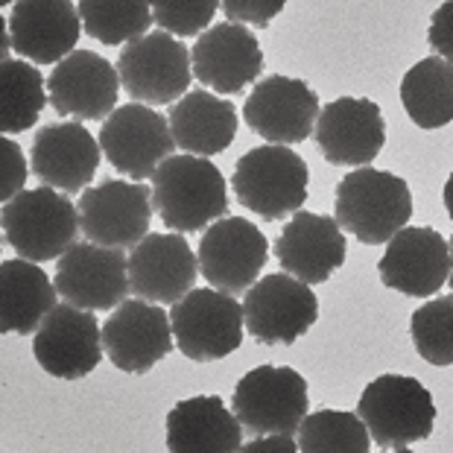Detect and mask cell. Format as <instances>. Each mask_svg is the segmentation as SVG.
Here are the masks:
<instances>
[{
    "instance_id": "1",
    "label": "cell",
    "mask_w": 453,
    "mask_h": 453,
    "mask_svg": "<svg viewBox=\"0 0 453 453\" xmlns=\"http://www.w3.org/2000/svg\"><path fill=\"white\" fill-rule=\"evenodd\" d=\"M152 205L170 231H202L228 211V188L205 156H170L152 173Z\"/></svg>"
},
{
    "instance_id": "2",
    "label": "cell",
    "mask_w": 453,
    "mask_h": 453,
    "mask_svg": "<svg viewBox=\"0 0 453 453\" xmlns=\"http://www.w3.org/2000/svg\"><path fill=\"white\" fill-rule=\"evenodd\" d=\"M334 217L365 246L392 240L412 217V194L401 176L378 167H357L336 185Z\"/></svg>"
},
{
    "instance_id": "3",
    "label": "cell",
    "mask_w": 453,
    "mask_h": 453,
    "mask_svg": "<svg viewBox=\"0 0 453 453\" xmlns=\"http://www.w3.org/2000/svg\"><path fill=\"white\" fill-rule=\"evenodd\" d=\"M4 237L18 257L47 264L62 257L80 237V208L56 188L21 190L4 202Z\"/></svg>"
},
{
    "instance_id": "4",
    "label": "cell",
    "mask_w": 453,
    "mask_h": 453,
    "mask_svg": "<svg viewBox=\"0 0 453 453\" xmlns=\"http://www.w3.org/2000/svg\"><path fill=\"white\" fill-rule=\"evenodd\" d=\"M307 181L311 173L298 152L287 143H266V147L249 150L237 161L231 188L246 211L266 223H278L302 211L307 202Z\"/></svg>"
},
{
    "instance_id": "5",
    "label": "cell",
    "mask_w": 453,
    "mask_h": 453,
    "mask_svg": "<svg viewBox=\"0 0 453 453\" xmlns=\"http://www.w3.org/2000/svg\"><path fill=\"white\" fill-rule=\"evenodd\" d=\"M357 416L383 450H403L427 439L436 424L430 389L410 374H383L363 389Z\"/></svg>"
},
{
    "instance_id": "6",
    "label": "cell",
    "mask_w": 453,
    "mask_h": 453,
    "mask_svg": "<svg viewBox=\"0 0 453 453\" xmlns=\"http://www.w3.org/2000/svg\"><path fill=\"white\" fill-rule=\"evenodd\" d=\"M120 85L134 103L173 105L194 80V56L167 30L134 38L118 56Z\"/></svg>"
},
{
    "instance_id": "7",
    "label": "cell",
    "mask_w": 453,
    "mask_h": 453,
    "mask_svg": "<svg viewBox=\"0 0 453 453\" xmlns=\"http://www.w3.org/2000/svg\"><path fill=\"white\" fill-rule=\"evenodd\" d=\"M231 410L252 436H296L307 418V380L290 365H257L240 378Z\"/></svg>"
},
{
    "instance_id": "8",
    "label": "cell",
    "mask_w": 453,
    "mask_h": 453,
    "mask_svg": "<svg viewBox=\"0 0 453 453\" xmlns=\"http://www.w3.org/2000/svg\"><path fill=\"white\" fill-rule=\"evenodd\" d=\"M173 336L188 360H223L243 342V304L231 293L205 287L181 296L170 311Z\"/></svg>"
},
{
    "instance_id": "9",
    "label": "cell",
    "mask_w": 453,
    "mask_h": 453,
    "mask_svg": "<svg viewBox=\"0 0 453 453\" xmlns=\"http://www.w3.org/2000/svg\"><path fill=\"white\" fill-rule=\"evenodd\" d=\"M246 331L260 345H293L319 319V298L290 273L255 281L243 298Z\"/></svg>"
},
{
    "instance_id": "10",
    "label": "cell",
    "mask_w": 453,
    "mask_h": 453,
    "mask_svg": "<svg viewBox=\"0 0 453 453\" xmlns=\"http://www.w3.org/2000/svg\"><path fill=\"white\" fill-rule=\"evenodd\" d=\"M100 147L114 170L132 181H143L152 179L158 164L173 156L176 138H173L170 120L152 105L129 103L103 120Z\"/></svg>"
},
{
    "instance_id": "11",
    "label": "cell",
    "mask_w": 453,
    "mask_h": 453,
    "mask_svg": "<svg viewBox=\"0 0 453 453\" xmlns=\"http://www.w3.org/2000/svg\"><path fill=\"white\" fill-rule=\"evenodd\" d=\"M56 290L85 311H114L132 293L129 257L123 249L73 243L56 264Z\"/></svg>"
},
{
    "instance_id": "12",
    "label": "cell",
    "mask_w": 453,
    "mask_h": 453,
    "mask_svg": "<svg viewBox=\"0 0 453 453\" xmlns=\"http://www.w3.org/2000/svg\"><path fill=\"white\" fill-rule=\"evenodd\" d=\"M152 211V190L138 181L105 179L97 188H85L80 196L82 234L111 249L138 246L150 234Z\"/></svg>"
},
{
    "instance_id": "13",
    "label": "cell",
    "mask_w": 453,
    "mask_h": 453,
    "mask_svg": "<svg viewBox=\"0 0 453 453\" xmlns=\"http://www.w3.org/2000/svg\"><path fill=\"white\" fill-rule=\"evenodd\" d=\"M103 327L94 311L71 302L56 304L38 325L33 354L38 365L59 380H80L103 360Z\"/></svg>"
},
{
    "instance_id": "14",
    "label": "cell",
    "mask_w": 453,
    "mask_h": 453,
    "mask_svg": "<svg viewBox=\"0 0 453 453\" xmlns=\"http://www.w3.org/2000/svg\"><path fill=\"white\" fill-rule=\"evenodd\" d=\"M266 257V234L243 217H219L199 240L202 278L231 296L246 293L257 281Z\"/></svg>"
},
{
    "instance_id": "15",
    "label": "cell",
    "mask_w": 453,
    "mask_h": 453,
    "mask_svg": "<svg viewBox=\"0 0 453 453\" xmlns=\"http://www.w3.org/2000/svg\"><path fill=\"white\" fill-rule=\"evenodd\" d=\"M103 349L120 372L147 374L173 351L170 313L147 298L118 304L103 325Z\"/></svg>"
},
{
    "instance_id": "16",
    "label": "cell",
    "mask_w": 453,
    "mask_h": 453,
    "mask_svg": "<svg viewBox=\"0 0 453 453\" xmlns=\"http://www.w3.org/2000/svg\"><path fill=\"white\" fill-rule=\"evenodd\" d=\"M243 120L269 143H302L319 120V94L304 80L266 76L255 85L243 105Z\"/></svg>"
},
{
    "instance_id": "17",
    "label": "cell",
    "mask_w": 453,
    "mask_h": 453,
    "mask_svg": "<svg viewBox=\"0 0 453 453\" xmlns=\"http://www.w3.org/2000/svg\"><path fill=\"white\" fill-rule=\"evenodd\" d=\"M378 273L389 290L412 298H430L450 278V243L436 228L403 226L389 240Z\"/></svg>"
},
{
    "instance_id": "18",
    "label": "cell",
    "mask_w": 453,
    "mask_h": 453,
    "mask_svg": "<svg viewBox=\"0 0 453 453\" xmlns=\"http://www.w3.org/2000/svg\"><path fill=\"white\" fill-rule=\"evenodd\" d=\"M47 94H50V105L59 118L103 120L118 105V65H111L94 50H73L56 65V71L47 80Z\"/></svg>"
},
{
    "instance_id": "19",
    "label": "cell",
    "mask_w": 453,
    "mask_h": 453,
    "mask_svg": "<svg viewBox=\"0 0 453 453\" xmlns=\"http://www.w3.org/2000/svg\"><path fill=\"white\" fill-rule=\"evenodd\" d=\"M387 143V123L378 103L363 97H340L327 103L316 120V147L327 164L365 167Z\"/></svg>"
},
{
    "instance_id": "20",
    "label": "cell",
    "mask_w": 453,
    "mask_h": 453,
    "mask_svg": "<svg viewBox=\"0 0 453 453\" xmlns=\"http://www.w3.org/2000/svg\"><path fill=\"white\" fill-rule=\"evenodd\" d=\"M199 255L181 231L173 234H150L132 246L129 255V281L132 293L156 304H176L196 284Z\"/></svg>"
},
{
    "instance_id": "21",
    "label": "cell",
    "mask_w": 453,
    "mask_h": 453,
    "mask_svg": "<svg viewBox=\"0 0 453 453\" xmlns=\"http://www.w3.org/2000/svg\"><path fill=\"white\" fill-rule=\"evenodd\" d=\"M82 15L73 0H18L9 12L12 50L33 65H59L80 42Z\"/></svg>"
},
{
    "instance_id": "22",
    "label": "cell",
    "mask_w": 453,
    "mask_h": 453,
    "mask_svg": "<svg viewBox=\"0 0 453 453\" xmlns=\"http://www.w3.org/2000/svg\"><path fill=\"white\" fill-rule=\"evenodd\" d=\"M100 141L80 127V120H62L38 129L33 141V173L47 188L73 196L94 181L100 167Z\"/></svg>"
},
{
    "instance_id": "23",
    "label": "cell",
    "mask_w": 453,
    "mask_h": 453,
    "mask_svg": "<svg viewBox=\"0 0 453 453\" xmlns=\"http://www.w3.org/2000/svg\"><path fill=\"white\" fill-rule=\"evenodd\" d=\"M194 76L217 94H240L264 71V50L246 24H214L196 38Z\"/></svg>"
},
{
    "instance_id": "24",
    "label": "cell",
    "mask_w": 453,
    "mask_h": 453,
    "mask_svg": "<svg viewBox=\"0 0 453 453\" xmlns=\"http://www.w3.org/2000/svg\"><path fill=\"white\" fill-rule=\"evenodd\" d=\"M345 234L336 217L296 211L275 240V257L284 273L304 284H322L345 264Z\"/></svg>"
},
{
    "instance_id": "25",
    "label": "cell",
    "mask_w": 453,
    "mask_h": 453,
    "mask_svg": "<svg viewBox=\"0 0 453 453\" xmlns=\"http://www.w3.org/2000/svg\"><path fill=\"white\" fill-rule=\"evenodd\" d=\"M243 448V424L217 395L179 401L167 416V450L231 453Z\"/></svg>"
},
{
    "instance_id": "26",
    "label": "cell",
    "mask_w": 453,
    "mask_h": 453,
    "mask_svg": "<svg viewBox=\"0 0 453 453\" xmlns=\"http://www.w3.org/2000/svg\"><path fill=\"white\" fill-rule=\"evenodd\" d=\"M176 147L190 156H219L237 134L234 103L208 91H188L167 114Z\"/></svg>"
},
{
    "instance_id": "27",
    "label": "cell",
    "mask_w": 453,
    "mask_h": 453,
    "mask_svg": "<svg viewBox=\"0 0 453 453\" xmlns=\"http://www.w3.org/2000/svg\"><path fill=\"white\" fill-rule=\"evenodd\" d=\"M56 284L35 260L12 257L0 264V331L33 334L56 307Z\"/></svg>"
},
{
    "instance_id": "28",
    "label": "cell",
    "mask_w": 453,
    "mask_h": 453,
    "mask_svg": "<svg viewBox=\"0 0 453 453\" xmlns=\"http://www.w3.org/2000/svg\"><path fill=\"white\" fill-rule=\"evenodd\" d=\"M401 103L416 127H448L453 120V62L430 56L412 65L401 80Z\"/></svg>"
},
{
    "instance_id": "29",
    "label": "cell",
    "mask_w": 453,
    "mask_h": 453,
    "mask_svg": "<svg viewBox=\"0 0 453 453\" xmlns=\"http://www.w3.org/2000/svg\"><path fill=\"white\" fill-rule=\"evenodd\" d=\"M47 103H50V94L44 91L42 71L18 59L0 62V132H27Z\"/></svg>"
},
{
    "instance_id": "30",
    "label": "cell",
    "mask_w": 453,
    "mask_h": 453,
    "mask_svg": "<svg viewBox=\"0 0 453 453\" xmlns=\"http://www.w3.org/2000/svg\"><path fill=\"white\" fill-rule=\"evenodd\" d=\"M82 30L100 44H129L147 35L152 18V0H80Z\"/></svg>"
},
{
    "instance_id": "31",
    "label": "cell",
    "mask_w": 453,
    "mask_h": 453,
    "mask_svg": "<svg viewBox=\"0 0 453 453\" xmlns=\"http://www.w3.org/2000/svg\"><path fill=\"white\" fill-rule=\"evenodd\" d=\"M372 433L357 412L319 410L298 427V450L304 453H369Z\"/></svg>"
},
{
    "instance_id": "32",
    "label": "cell",
    "mask_w": 453,
    "mask_h": 453,
    "mask_svg": "<svg viewBox=\"0 0 453 453\" xmlns=\"http://www.w3.org/2000/svg\"><path fill=\"white\" fill-rule=\"evenodd\" d=\"M412 345L430 365H453V296L433 298L412 313Z\"/></svg>"
},
{
    "instance_id": "33",
    "label": "cell",
    "mask_w": 453,
    "mask_h": 453,
    "mask_svg": "<svg viewBox=\"0 0 453 453\" xmlns=\"http://www.w3.org/2000/svg\"><path fill=\"white\" fill-rule=\"evenodd\" d=\"M219 0H152V18L176 38L202 35L214 21Z\"/></svg>"
},
{
    "instance_id": "34",
    "label": "cell",
    "mask_w": 453,
    "mask_h": 453,
    "mask_svg": "<svg viewBox=\"0 0 453 453\" xmlns=\"http://www.w3.org/2000/svg\"><path fill=\"white\" fill-rule=\"evenodd\" d=\"M27 181V158L21 147L15 141H9V134L0 138V196L9 202L24 190Z\"/></svg>"
},
{
    "instance_id": "35",
    "label": "cell",
    "mask_w": 453,
    "mask_h": 453,
    "mask_svg": "<svg viewBox=\"0 0 453 453\" xmlns=\"http://www.w3.org/2000/svg\"><path fill=\"white\" fill-rule=\"evenodd\" d=\"M219 4H223V12L228 21L252 24L264 30L275 15H281L287 0H219Z\"/></svg>"
},
{
    "instance_id": "36",
    "label": "cell",
    "mask_w": 453,
    "mask_h": 453,
    "mask_svg": "<svg viewBox=\"0 0 453 453\" xmlns=\"http://www.w3.org/2000/svg\"><path fill=\"white\" fill-rule=\"evenodd\" d=\"M427 42L441 59L453 62V0H445L430 18Z\"/></svg>"
},
{
    "instance_id": "37",
    "label": "cell",
    "mask_w": 453,
    "mask_h": 453,
    "mask_svg": "<svg viewBox=\"0 0 453 453\" xmlns=\"http://www.w3.org/2000/svg\"><path fill=\"white\" fill-rule=\"evenodd\" d=\"M240 450H246V453H293V450H298V441H293V436H284V433H269V436H255Z\"/></svg>"
},
{
    "instance_id": "38",
    "label": "cell",
    "mask_w": 453,
    "mask_h": 453,
    "mask_svg": "<svg viewBox=\"0 0 453 453\" xmlns=\"http://www.w3.org/2000/svg\"><path fill=\"white\" fill-rule=\"evenodd\" d=\"M441 199H445L448 217L453 219V173H450V176H448V181H445V194H441Z\"/></svg>"
},
{
    "instance_id": "39",
    "label": "cell",
    "mask_w": 453,
    "mask_h": 453,
    "mask_svg": "<svg viewBox=\"0 0 453 453\" xmlns=\"http://www.w3.org/2000/svg\"><path fill=\"white\" fill-rule=\"evenodd\" d=\"M448 243H450V278H448V284L453 287V237L448 240Z\"/></svg>"
},
{
    "instance_id": "40",
    "label": "cell",
    "mask_w": 453,
    "mask_h": 453,
    "mask_svg": "<svg viewBox=\"0 0 453 453\" xmlns=\"http://www.w3.org/2000/svg\"><path fill=\"white\" fill-rule=\"evenodd\" d=\"M9 4H18V0H0V6H9Z\"/></svg>"
}]
</instances>
